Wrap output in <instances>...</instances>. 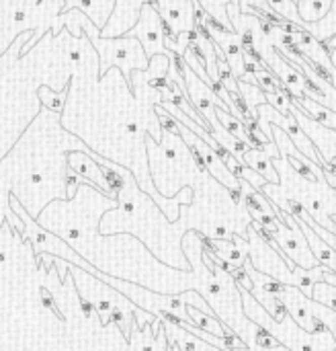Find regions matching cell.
Listing matches in <instances>:
<instances>
[{
    "label": "cell",
    "instance_id": "9",
    "mask_svg": "<svg viewBox=\"0 0 336 351\" xmlns=\"http://www.w3.org/2000/svg\"><path fill=\"white\" fill-rule=\"evenodd\" d=\"M37 99L41 101V105H45V109H50L54 113H62V109L66 105V99H68V88L66 90H54L52 86H39Z\"/></svg>",
    "mask_w": 336,
    "mask_h": 351
},
{
    "label": "cell",
    "instance_id": "5",
    "mask_svg": "<svg viewBox=\"0 0 336 351\" xmlns=\"http://www.w3.org/2000/svg\"><path fill=\"white\" fill-rule=\"evenodd\" d=\"M324 271H326L324 265H318V267H312V269H304V267L297 265L291 271V283L289 285H295L306 298H312L314 285L318 281H324Z\"/></svg>",
    "mask_w": 336,
    "mask_h": 351
},
{
    "label": "cell",
    "instance_id": "1",
    "mask_svg": "<svg viewBox=\"0 0 336 351\" xmlns=\"http://www.w3.org/2000/svg\"><path fill=\"white\" fill-rule=\"evenodd\" d=\"M125 35L139 39V43L143 45V52H146L148 58H154L160 52H164V35H162L158 11H154L148 5L141 7V13H139V19H137L135 27L129 29Z\"/></svg>",
    "mask_w": 336,
    "mask_h": 351
},
{
    "label": "cell",
    "instance_id": "13",
    "mask_svg": "<svg viewBox=\"0 0 336 351\" xmlns=\"http://www.w3.org/2000/svg\"><path fill=\"white\" fill-rule=\"evenodd\" d=\"M176 327V325H174ZM174 327H166V333H168V343H170V347L172 345H176L180 351H201V345L195 341V339H191L189 335V331H186V339L182 337L184 333H176V329Z\"/></svg>",
    "mask_w": 336,
    "mask_h": 351
},
{
    "label": "cell",
    "instance_id": "14",
    "mask_svg": "<svg viewBox=\"0 0 336 351\" xmlns=\"http://www.w3.org/2000/svg\"><path fill=\"white\" fill-rule=\"evenodd\" d=\"M254 333H256V345L258 347H263V349H275V347H279V341L275 339V335L269 331V329H265V327H260V325H254Z\"/></svg>",
    "mask_w": 336,
    "mask_h": 351
},
{
    "label": "cell",
    "instance_id": "2",
    "mask_svg": "<svg viewBox=\"0 0 336 351\" xmlns=\"http://www.w3.org/2000/svg\"><path fill=\"white\" fill-rule=\"evenodd\" d=\"M66 163H68V169L74 171L78 177H82L86 183H90L92 187H99L105 193L113 195V189L109 187V181L105 177L103 167L94 161L88 152H68Z\"/></svg>",
    "mask_w": 336,
    "mask_h": 351
},
{
    "label": "cell",
    "instance_id": "17",
    "mask_svg": "<svg viewBox=\"0 0 336 351\" xmlns=\"http://www.w3.org/2000/svg\"><path fill=\"white\" fill-rule=\"evenodd\" d=\"M213 236H215V238L230 240V238H232V232H230L226 226H215V228H213Z\"/></svg>",
    "mask_w": 336,
    "mask_h": 351
},
{
    "label": "cell",
    "instance_id": "4",
    "mask_svg": "<svg viewBox=\"0 0 336 351\" xmlns=\"http://www.w3.org/2000/svg\"><path fill=\"white\" fill-rule=\"evenodd\" d=\"M295 220H297L302 232L306 234V240H308V244H310V250H312V255L318 259V263H322L324 267H328V269H332V271L336 273V250H334L322 236H318L302 218H295Z\"/></svg>",
    "mask_w": 336,
    "mask_h": 351
},
{
    "label": "cell",
    "instance_id": "10",
    "mask_svg": "<svg viewBox=\"0 0 336 351\" xmlns=\"http://www.w3.org/2000/svg\"><path fill=\"white\" fill-rule=\"evenodd\" d=\"M328 7H330V0H300V15L304 21L314 23L326 17Z\"/></svg>",
    "mask_w": 336,
    "mask_h": 351
},
{
    "label": "cell",
    "instance_id": "15",
    "mask_svg": "<svg viewBox=\"0 0 336 351\" xmlns=\"http://www.w3.org/2000/svg\"><path fill=\"white\" fill-rule=\"evenodd\" d=\"M240 179H244L246 183H250V185H252V187H256V189H258V187H263V185L267 183V179H265V177H260L258 173H252V169H250L248 165L242 169V177H240Z\"/></svg>",
    "mask_w": 336,
    "mask_h": 351
},
{
    "label": "cell",
    "instance_id": "12",
    "mask_svg": "<svg viewBox=\"0 0 336 351\" xmlns=\"http://www.w3.org/2000/svg\"><path fill=\"white\" fill-rule=\"evenodd\" d=\"M267 3L271 5L273 13H277L281 19L285 21H291L295 25H302V19L295 15V0H267Z\"/></svg>",
    "mask_w": 336,
    "mask_h": 351
},
{
    "label": "cell",
    "instance_id": "6",
    "mask_svg": "<svg viewBox=\"0 0 336 351\" xmlns=\"http://www.w3.org/2000/svg\"><path fill=\"white\" fill-rule=\"evenodd\" d=\"M186 312H189V316H191V323H193L197 329H201V331H205V333H209V335H213V337H219V339H221V337L234 333V331H230L226 325H221L217 316L203 314L201 310H197L195 306H191V304H186Z\"/></svg>",
    "mask_w": 336,
    "mask_h": 351
},
{
    "label": "cell",
    "instance_id": "8",
    "mask_svg": "<svg viewBox=\"0 0 336 351\" xmlns=\"http://www.w3.org/2000/svg\"><path fill=\"white\" fill-rule=\"evenodd\" d=\"M291 101L302 109V113H306V115H312L314 119H318L322 125H326V127H334L336 130V113H332L330 109H326V107H320V105H316V103H312V101H308V99L304 97L302 101L300 99H291Z\"/></svg>",
    "mask_w": 336,
    "mask_h": 351
},
{
    "label": "cell",
    "instance_id": "7",
    "mask_svg": "<svg viewBox=\"0 0 336 351\" xmlns=\"http://www.w3.org/2000/svg\"><path fill=\"white\" fill-rule=\"evenodd\" d=\"M244 163L252 169V171H256L260 177H265L269 183H273V185H277L279 183V175H277V171L273 169V165H271V161H269V154L267 152H263V150H248V152L244 154Z\"/></svg>",
    "mask_w": 336,
    "mask_h": 351
},
{
    "label": "cell",
    "instance_id": "16",
    "mask_svg": "<svg viewBox=\"0 0 336 351\" xmlns=\"http://www.w3.org/2000/svg\"><path fill=\"white\" fill-rule=\"evenodd\" d=\"M324 21H326V23H330V25H328V27H326V29H324L320 35H318L320 39H326L330 33H336V0L332 3V13H330V17H326Z\"/></svg>",
    "mask_w": 336,
    "mask_h": 351
},
{
    "label": "cell",
    "instance_id": "3",
    "mask_svg": "<svg viewBox=\"0 0 336 351\" xmlns=\"http://www.w3.org/2000/svg\"><path fill=\"white\" fill-rule=\"evenodd\" d=\"M113 9L115 0H64L62 15L70 11H80L103 31L109 23V17L113 15Z\"/></svg>",
    "mask_w": 336,
    "mask_h": 351
},
{
    "label": "cell",
    "instance_id": "11",
    "mask_svg": "<svg viewBox=\"0 0 336 351\" xmlns=\"http://www.w3.org/2000/svg\"><path fill=\"white\" fill-rule=\"evenodd\" d=\"M314 302L324 304L326 308L336 312V285H330L328 281H318L314 285V294H312Z\"/></svg>",
    "mask_w": 336,
    "mask_h": 351
}]
</instances>
